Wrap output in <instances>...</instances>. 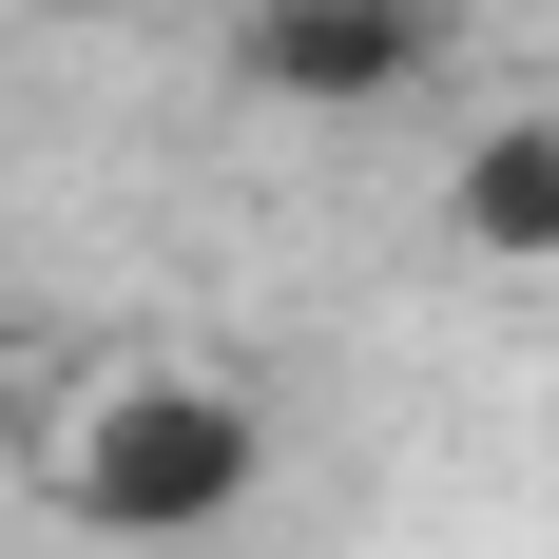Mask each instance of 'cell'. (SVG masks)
<instances>
[{"label":"cell","mask_w":559,"mask_h":559,"mask_svg":"<svg viewBox=\"0 0 559 559\" xmlns=\"http://www.w3.org/2000/svg\"><path fill=\"white\" fill-rule=\"evenodd\" d=\"M39 502L78 540H213V521L271 502V405L231 386V367H78L39 425Z\"/></svg>","instance_id":"cell-1"},{"label":"cell","mask_w":559,"mask_h":559,"mask_svg":"<svg viewBox=\"0 0 559 559\" xmlns=\"http://www.w3.org/2000/svg\"><path fill=\"white\" fill-rule=\"evenodd\" d=\"M444 231L483 271H559V116H483L444 174Z\"/></svg>","instance_id":"cell-3"},{"label":"cell","mask_w":559,"mask_h":559,"mask_svg":"<svg viewBox=\"0 0 559 559\" xmlns=\"http://www.w3.org/2000/svg\"><path fill=\"white\" fill-rule=\"evenodd\" d=\"M444 58V0H231V78L271 116H386L425 97Z\"/></svg>","instance_id":"cell-2"}]
</instances>
